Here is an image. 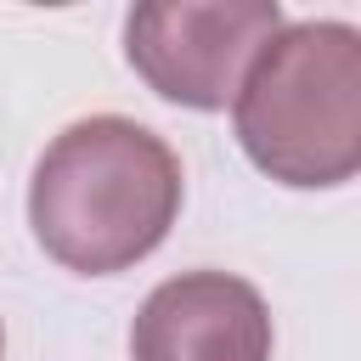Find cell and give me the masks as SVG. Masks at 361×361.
Returning a JSON list of instances; mask_svg holds the SVG:
<instances>
[{
  "instance_id": "obj_4",
  "label": "cell",
  "mask_w": 361,
  "mask_h": 361,
  "mask_svg": "<svg viewBox=\"0 0 361 361\" xmlns=\"http://www.w3.org/2000/svg\"><path fill=\"white\" fill-rule=\"evenodd\" d=\"M130 361H271V310L231 271H180L141 299Z\"/></svg>"
},
{
  "instance_id": "obj_5",
  "label": "cell",
  "mask_w": 361,
  "mask_h": 361,
  "mask_svg": "<svg viewBox=\"0 0 361 361\" xmlns=\"http://www.w3.org/2000/svg\"><path fill=\"white\" fill-rule=\"evenodd\" d=\"M0 350H6V333H0Z\"/></svg>"
},
{
  "instance_id": "obj_3",
  "label": "cell",
  "mask_w": 361,
  "mask_h": 361,
  "mask_svg": "<svg viewBox=\"0 0 361 361\" xmlns=\"http://www.w3.org/2000/svg\"><path fill=\"white\" fill-rule=\"evenodd\" d=\"M282 34L276 0H147L124 17V56L152 96L214 113Z\"/></svg>"
},
{
  "instance_id": "obj_2",
  "label": "cell",
  "mask_w": 361,
  "mask_h": 361,
  "mask_svg": "<svg viewBox=\"0 0 361 361\" xmlns=\"http://www.w3.org/2000/svg\"><path fill=\"white\" fill-rule=\"evenodd\" d=\"M237 147L293 192L361 175V28L338 17L282 23L231 102Z\"/></svg>"
},
{
  "instance_id": "obj_1",
  "label": "cell",
  "mask_w": 361,
  "mask_h": 361,
  "mask_svg": "<svg viewBox=\"0 0 361 361\" xmlns=\"http://www.w3.org/2000/svg\"><path fill=\"white\" fill-rule=\"evenodd\" d=\"M180 186V158L158 130L124 113H90L39 152L28 226L62 271L118 276L169 237Z\"/></svg>"
}]
</instances>
